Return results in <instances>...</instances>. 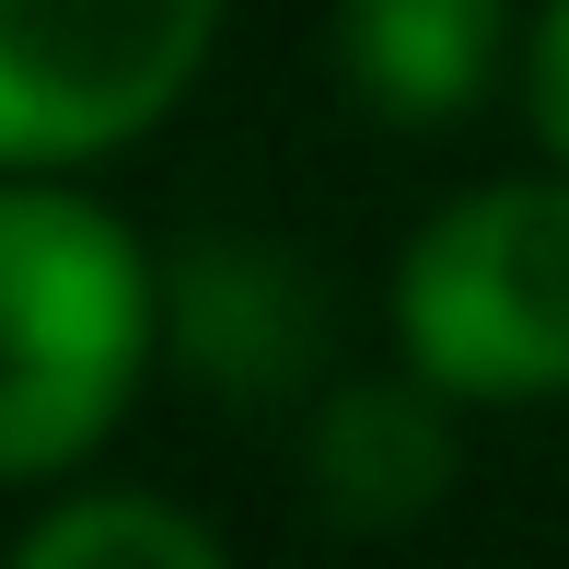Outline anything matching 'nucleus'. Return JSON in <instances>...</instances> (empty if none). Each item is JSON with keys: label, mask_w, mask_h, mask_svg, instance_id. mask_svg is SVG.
Returning a JSON list of instances; mask_svg holds the SVG:
<instances>
[{"label": "nucleus", "mask_w": 569, "mask_h": 569, "mask_svg": "<svg viewBox=\"0 0 569 569\" xmlns=\"http://www.w3.org/2000/svg\"><path fill=\"white\" fill-rule=\"evenodd\" d=\"M396 349L453 407L569 396V163L442 198L396 256Z\"/></svg>", "instance_id": "nucleus-2"}, {"label": "nucleus", "mask_w": 569, "mask_h": 569, "mask_svg": "<svg viewBox=\"0 0 569 569\" xmlns=\"http://www.w3.org/2000/svg\"><path fill=\"white\" fill-rule=\"evenodd\" d=\"M163 349V268L106 198L0 174V488L70 477Z\"/></svg>", "instance_id": "nucleus-1"}, {"label": "nucleus", "mask_w": 569, "mask_h": 569, "mask_svg": "<svg viewBox=\"0 0 569 569\" xmlns=\"http://www.w3.org/2000/svg\"><path fill=\"white\" fill-rule=\"evenodd\" d=\"M326 59L383 128H442L500 82L511 0H326Z\"/></svg>", "instance_id": "nucleus-6"}, {"label": "nucleus", "mask_w": 569, "mask_h": 569, "mask_svg": "<svg viewBox=\"0 0 569 569\" xmlns=\"http://www.w3.org/2000/svg\"><path fill=\"white\" fill-rule=\"evenodd\" d=\"M221 0H0V174H82L198 93Z\"/></svg>", "instance_id": "nucleus-3"}, {"label": "nucleus", "mask_w": 569, "mask_h": 569, "mask_svg": "<svg viewBox=\"0 0 569 569\" xmlns=\"http://www.w3.org/2000/svg\"><path fill=\"white\" fill-rule=\"evenodd\" d=\"M163 338L210 396L268 407V396H315L326 372V291L291 244L256 232H198L163 268Z\"/></svg>", "instance_id": "nucleus-4"}, {"label": "nucleus", "mask_w": 569, "mask_h": 569, "mask_svg": "<svg viewBox=\"0 0 569 569\" xmlns=\"http://www.w3.org/2000/svg\"><path fill=\"white\" fill-rule=\"evenodd\" d=\"M12 569H232V558L198 511L151 500V488H82V500H47L23 523Z\"/></svg>", "instance_id": "nucleus-7"}, {"label": "nucleus", "mask_w": 569, "mask_h": 569, "mask_svg": "<svg viewBox=\"0 0 569 569\" xmlns=\"http://www.w3.org/2000/svg\"><path fill=\"white\" fill-rule=\"evenodd\" d=\"M453 396L430 372H396V383H338L315 396L302 419V488L338 535H407L453 500Z\"/></svg>", "instance_id": "nucleus-5"}, {"label": "nucleus", "mask_w": 569, "mask_h": 569, "mask_svg": "<svg viewBox=\"0 0 569 569\" xmlns=\"http://www.w3.org/2000/svg\"><path fill=\"white\" fill-rule=\"evenodd\" d=\"M523 117L547 140V163H569V0H547L523 23Z\"/></svg>", "instance_id": "nucleus-8"}]
</instances>
